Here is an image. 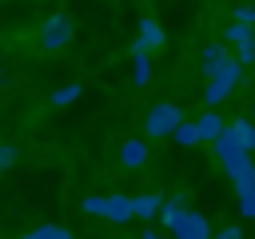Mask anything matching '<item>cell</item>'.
<instances>
[{
    "instance_id": "ba28073f",
    "label": "cell",
    "mask_w": 255,
    "mask_h": 239,
    "mask_svg": "<svg viewBox=\"0 0 255 239\" xmlns=\"http://www.w3.org/2000/svg\"><path fill=\"white\" fill-rule=\"evenodd\" d=\"M120 163L131 167V171L143 167V163H147V143H143V139H128V143L120 147Z\"/></svg>"
},
{
    "instance_id": "d6986e66",
    "label": "cell",
    "mask_w": 255,
    "mask_h": 239,
    "mask_svg": "<svg viewBox=\"0 0 255 239\" xmlns=\"http://www.w3.org/2000/svg\"><path fill=\"white\" fill-rule=\"evenodd\" d=\"M80 96H84V88H80V84H64V88H56V92H52V104H56V108H68V104H76Z\"/></svg>"
},
{
    "instance_id": "8fae6325",
    "label": "cell",
    "mask_w": 255,
    "mask_h": 239,
    "mask_svg": "<svg viewBox=\"0 0 255 239\" xmlns=\"http://www.w3.org/2000/svg\"><path fill=\"white\" fill-rule=\"evenodd\" d=\"M195 123H199V135H203L207 143H215V139H219V135L227 131V123L219 120V112H203V116H199Z\"/></svg>"
},
{
    "instance_id": "ac0fdd59",
    "label": "cell",
    "mask_w": 255,
    "mask_h": 239,
    "mask_svg": "<svg viewBox=\"0 0 255 239\" xmlns=\"http://www.w3.org/2000/svg\"><path fill=\"white\" fill-rule=\"evenodd\" d=\"M235 195H239V215L243 219H255V183L235 187Z\"/></svg>"
},
{
    "instance_id": "4fadbf2b",
    "label": "cell",
    "mask_w": 255,
    "mask_h": 239,
    "mask_svg": "<svg viewBox=\"0 0 255 239\" xmlns=\"http://www.w3.org/2000/svg\"><path fill=\"white\" fill-rule=\"evenodd\" d=\"M247 40H255V28H247V24H239V20H231V24L223 28V44H235V48H243Z\"/></svg>"
},
{
    "instance_id": "7c38bea8",
    "label": "cell",
    "mask_w": 255,
    "mask_h": 239,
    "mask_svg": "<svg viewBox=\"0 0 255 239\" xmlns=\"http://www.w3.org/2000/svg\"><path fill=\"white\" fill-rule=\"evenodd\" d=\"M131 80H135V88H143V84L151 80V60H147V52H139V48H131Z\"/></svg>"
},
{
    "instance_id": "2e32d148",
    "label": "cell",
    "mask_w": 255,
    "mask_h": 239,
    "mask_svg": "<svg viewBox=\"0 0 255 239\" xmlns=\"http://www.w3.org/2000/svg\"><path fill=\"white\" fill-rule=\"evenodd\" d=\"M231 92H235V88H227L223 80H207V92H203V100H207V104H211V112H215V108H219V104H223Z\"/></svg>"
},
{
    "instance_id": "277c9868",
    "label": "cell",
    "mask_w": 255,
    "mask_h": 239,
    "mask_svg": "<svg viewBox=\"0 0 255 239\" xmlns=\"http://www.w3.org/2000/svg\"><path fill=\"white\" fill-rule=\"evenodd\" d=\"M163 40H167V32L159 28V20H155V16H143V20H139V40H135V48L151 56L155 48H163Z\"/></svg>"
},
{
    "instance_id": "d4e9b609",
    "label": "cell",
    "mask_w": 255,
    "mask_h": 239,
    "mask_svg": "<svg viewBox=\"0 0 255 239\" xmlns=\"http://www.w3.org/2000/svg\"><path fill=\"white\" fill-rule=\"evenodd\" d=\"M215 239H243V231L231 223V227H223V231H215Z\"/></svg>"
},
{
    "instance_id": "5b68a950",
    "label": "cell",
    "mask_w": 255,
    "mask_h": 239,
    "mask_svg": "<svg viewBox=\"0 0 255 239\" xmlns=\"http://www.w3.org/2000/svg\"><path fill=\"white\" fill-rule=\"evenodd\" d=\"M223 171L231 175L235 187L255 183V155H231V159H223Z\"/></svg>"
},
{
    "instance_id": "7402d4cb",
    "label": "cell",
    "mask_w": 255,
    "mask_h": 239,
    "mask_svg": "<svg viewBox=\"0 0 255 239\" xmlns=\"http://www.w3.org/2000/svg\"><path fill=\"white\" fill-rule=\"evenodd\" d=\"M16 159H20V151H16L12 143H0V171H8V167H16Z\"/></svg>"
},
{
    "instance_id": "3957f363",
    "label": "cell",
    "mask_w": 255,
    "mask_h": 239,
    "mask_svg": "<svg viewBox=\"0 0 255 239\" xmlns=\"http://www.w3.org/2000/svg\"><path fill=\"white\" fill-rule=\"evenodd\" d=\"M179 123H183V108L179 104H155L147 112V120H143L147 135H175Z\"/></svg>"
},
{
    "instance_id": "e0dca14e",
    "label": "cell",
    "mask_w": 255,
    "mask_h": 239,
    "mask_svg": "<svg viewBox=\"0 0 255 239\" xmlns=\"http://www.w3.org/2000/svg\"><path fill=\"white\" fill-rule=\"evenodd\" d=\"M215 155H219V163H223V159H231V155H247V151L235 143V135H231V131H223V135L215 139Z\"/></svg>"
},
{
    "instance_id": "5bb4252c",
    "label": "cell",
    "mask_w": 255,
    "mask_h": 239,
    "mask_svg": "<svg viewBox=\"0 0 255 239\" xmlns=\"http://www.w3.org/2000/svg\"><path fill=\"white\" fill-rule=\"evenodd\" d=\"M211 80H223L227 88H239V80H243V64H239V60L231 56V60H223V68H219V72H215Z\"/></svg>"
},
{
    "instance_id": "6da1fadb",
    "label": "cell",
    "mask_w": 255,
    "mask_h": 239,
    "mask_svg": "<svg viewBox=\"0 0 255 239\" xmlns=\"http://www.w3.org/2000/svg\"><path fill=\"white\" fill-rule=\"evenodd\" d=\"M163 227H167L171 239H215L207 215L191 211L183 199H167V203H163Z\"/></svg>"
},
{
    "instance_id": "ffe728a7",
    "label": "cell",
    "mask_w": 255,
    "mask_h": 239,
    "mask_svg": "<svg viewBox=\"0 0 255 239\" xmlns=\"http://www.w3.org/2000/svg\"><path fill=\"white\" fill-rule=\"evenodd\" d=\"M20 239H72V231L68 227H56V223H44V227H36V231H28Z\"/></svg>"
},
{
    "instance_id": "7a4b0ae2",
    "label": "cell",
    "mask_w": 255,
    "mask_h": 239,
    "mask_svg": "<svg viewBox=\"0 0 255 239\" xmlns=\"http://www.w3.org/2000/svg\"><path fill=\"white\" fill-rule=\"evenodd\" d=\"M40 44H44L48 52L68 48V44H72V16H68V12H52V16L44 20V28H40Z\"/></svg>"
},
{
    "instance_id": "44dd1931",
    "label": "cell",
    "mask_w": 255,
    "mask_h": 239,
    "mask_svg": "<svg viewBox=\"0 0 255 239\" xmlns=\"http://www.w3.org/2000/svg\"><path fill=\"white\" fill-rule=\"evenodd\" d=\"M84 211L104 219V215H108V199H104V195H88V199H84Z\"/></svg>"
},
{
    "instance_id": "8992f818",
    "label": "cell",
    "mask_w": 255,
    "mask_h": 239,
    "mask_svg": "<svg viewBox=\"0 0 255 239\" xmlns=\"http://www.w3.org/2000/svg\"><path fill=\"white\" fill-rule=\"evenodd\" d=\"M108 223H128L135 219V195H108Z\"/></svg>"
},
{
    "instance_id": "484cf974",
    "label": "cell",
    "mask_w": 255,
    "mask_h": 239,
    "mask_svg": "<svg viewBox=\"0 0 255 239\" xmlns=\"http://www.w3.org/2000/svg\"><path fill=\"white\" fill-rule=\"evenodd\" d=\"M139 239H171V235H159V231H143Z\"/></svg>"
},
{
    "instance_id": "30bf717a",
    "label": "cell",
    "mask_w": 255,
    "mask_h": 239,
    "mask_svg": "<svg viewBox=\"0 0 255 239\" xmlns=\"http://www.w3.org/2000/svg\"><path fill=\"white\" fill-rule=\"evenodd\" d=\"M223 60H231V52H227V44H207L203 48V72H207V80L223 68Z\"/></svg>"
},
{
    "instance_id": "cb8c5ba5",
    "label": "cell",
    "mask_w": 255,
    "mask_h": 239,
    "mask_svg": "<svg viewBox=\"0 0 255 239\" xmlns=\"http://www.w3.org/2000/svg\"><path fill=\"white\" fill-rule=\"evenodd\" d=\"M235 60H239L243 68H247V64H255V40H247L243 48H235Z\"/></svg>"
},
{
    "instance_id": "603a6c76",
    "label": "cell",
    "mask_w": 255,
    "mask_h": 239,
    "mask_svg": "<svg viewBox=\"0 0 255 239\" xmlns=\"http://www.w3.org/2000/svg\"><path fill=\"white\" fill-rule=\"evenodd\" d=\"M231 20H239V24H247V28H255V4H239Z\"/></svg>"
},
{
    "instance_id": "52a82bcc",
    "label": "cell",
    "mask_w": 255,
    "mask_h": 239,
    "mask_svg": "<svg viewBox=\"0 0 255 239\" xmlns=\"http://www.w3.org/2000/svg\"><path fill=\"white\" fill-rule=\"evenodd\" d=\"M227 131L235 135V143H239L247 155H255V120H231Z\"/></svg>"
},
{
    "instance_id": "9a60e30c",
    "label": "cell",
    "mask_w": 255,
    "mask_h": 239,
    "mask_svg": "<svg viewBox=\"0 0 255 239\" xmlns=\"http://www.w3.org/2000/svg\"><path fill=\"white\" fill-rule=\"evenodd\" d=\"M175 143H183V147H195V143H203V135H199V123L195 120H183L179 127H175V135H171Z\"/></svg>"
},
{
    "instance_id": "9c48e42d",
    "label": "cell",
    "mask_w": 255,
    "mask_h": 239,
    "mask_svg": "<svg viewBox=\"0 0 255 239\" xmlns=\"http://www.w3.org/2000/svg\"><path fill=\"white\" fill-rule=\"evenodd\" d=\"M163 195H155V191H147V195H135V219H155V215H163Z\"/></svg>"
}]
</instances>
